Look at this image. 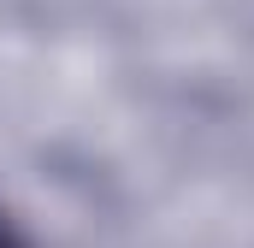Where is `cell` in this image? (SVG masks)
<instances>
[{
    "label": "cell",
    "instance_id": "1",
    "mask_svg": "<svg viewBox=\"0 0 254 248\" xmlns=\"http://www.w3.org/2000/svg\"><path fill=\"white\" fill-rule=\"evenodd\" d=\"M0 248H24V243H18V237H12V231H6V225H0Z\"/></svg>",
    "mask_w": 254,
    "mask_h": 248
}]
</instances>
